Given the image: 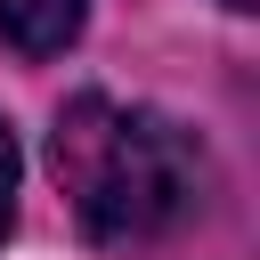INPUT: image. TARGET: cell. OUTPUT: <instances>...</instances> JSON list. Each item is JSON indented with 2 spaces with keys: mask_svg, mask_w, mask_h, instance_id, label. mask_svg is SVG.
Wrapping results in <instances>:
<instances>
[{
  "mask_svg": "<svg viewBox=\"0 0 260 260\" xmlns=\"http://www.w3.org/2000/svg\"><path fill=\"white\" fill-rule=\"evenodd\" d=\"M49 162H57V187L89 244H154L203 195L195 138L171 114L122 106V98H73L57 114Z\"/></svg>",
  "mask_w": 260,
  "mask_h": 260,
  "instance_id": "cell-1",
  "label": "cell"
},
{
  "mask_svg": "<svg viewBox=\"0 0 260 260\" xmlns=\"http://www.w3.org/2000/svg\"><path fill=\"white\" fill-rule=\"evenodd\" d=\"M81 16H89V0H0V41L24 57H57L81 41Z\"/></svg>",
  "mask_w": 260,
  "mask_h": 260,
  "instance_id": "cell-2",
  "label": "cell"
},
{
  "mask_svg": "<svg viewBox=\"0 0 260 260\" xmlns=\"http://www.w3.org/2000/svg\"><path fill=\"white\" fill-rule=\"evenodd\" d=\"M228 8H252V0H228Z\"/></svg>",
  "mask_w": 260,
  "mask_h": 260,
  "instance_id": "cell-4",
  "label": "cell"
},
{
  "mask_svg": "<svg viewBox=\"0 0 260 260\" xmlns=\"http://www.w3.org/2000/svg\"><path fill=\"white\" fill-rule=\"evenodd\" d=\"M8 219H16V138L0 122V236H8Z\"/></svg>",
  "mask_w": 260,
  "mask_h": 260,
  "instance_id": "cell-3",
  "label": "cell"
}]
</instances>
